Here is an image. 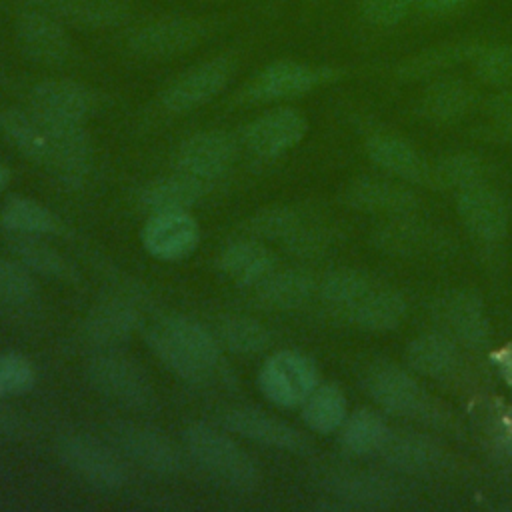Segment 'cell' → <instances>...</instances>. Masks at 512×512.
Here are the masks:
<instances>
[{"label": "cell", "instance_id": "cell-1", "mask_svg": "<svg viewBox=\"0 0 512 512\" xmlns=\"http://www.w3.org/2000/svg\"><path fill=\"white\" fill-rule=\"evenodd\" d=\"M146 342L156 358L182 382L208 384L222 364V346L198 320L170 314L148 332Z\"/></svg>", "mask_w": 512, "mask_h": 512}, {"label": "cell", "instance_id": "cell-2", "mask_svg": "<svg viewBox=\"0 0 512 512\" xmlns=\"http://www.w3.org/2000/svg\"><path fill=\"white\" fill-rule=\"evenodd\" d=\"M186 456L218 486L234 492H252L260 480L254 458L216 426L196 422L182 432Z\"/></svg>", "mask_w": 512, "mask_h": 512}, {"label": "cell", "instance_id": "cell-3", "mask_svg": "<svg viewBox=\"0 0 512 512\" xmlns=\"http://www.w3.org/2000/svg\"><path fill=\"white\" fill-rule=\"evenodd\" d=\"M84 374L92 390L122 408L144 412L156 404V390L146 370L114 348L92 354L84 364Z\"/></svg>", "mask_w": 512, "mask_h": 512}, {"label": "cell", "instance_id": "cell-4", "mask_svg": "<svg viewBox=\"0 0 512 512\" xmlns=\"http://www.w3.org/2000/svg\"><path fill=\"white\" fill-rule=\"evenodd\" d=\"M340 70L328 64H310L300 60H274L258 70L248 84L236 94V102L242 104H266L304 96L318 86L334 82Z\"/></svg>", "mask_w": 512, "mask_h": 512}, {"label": "cell", "instance_id": "cell-5", "mask_svg": "<svg viewBox=\"0 0 512 512\" xmlns=\"http://www.w3.org/2000/svg\"><path fill=\"white\" fill-rule=\"evenodd\" d=\"M60 462L98 492H116L128 480L122 454L86 432H64L54 442Z\"/></svg>", "mask_w": 512, "mask_h": 512}, {"label": "cell", "instance_id": "cell-6", "mask_svg": "<svg viewBox=\"0 0 512 512\" xmlns=\"http://www.w3.org/2000/svg\"><path fill=\"white\" fill-rule=\"evenodd\" d=\"M210 34V24L192 14H164L146 20L126 38L128 50L144 60H168L198 48Z\"/></svg>", "mask_w": 512, "mask_h": 512}, {"label": "cell", "instance_id": "cell-7", "mask_svg": "<svg viewBox=\"0 0 512 512\" xmlns=\"http://www.w3.org/2000/svg\"><path fill=\"white\" fill-rule=\"evenodd\" d=\"M236 68L238 58L232 52H220L192 64L164 88L162 106L174 114H184L212 102L228 88Z\"/></svg>", "mask_w": 512, "mask_h": 512}, {"label": "cell", "instance_id": "cell-8", "mask_svg": "<svg viewBox=\"0 0 512 512\" xmlns=\"http://www.w3.org/2000/svg\"><path fill=\"white\" fill-rule=\"evenodd\" d=\"M112 446L138 468L158 474L176 476L184 470V454L162 430L142 422H114L110 426Z\"/></svg>", "mask_w": 512, "mask_h": 512}, {"label": "cell", "instance_id": "cell-9", "mask_svg": "<svg viewBox=\"0 0 512 512\" xmlns=\"http://www.w3.org/2000/svg\"><path fill=\"white\" fill-rule=\"evenodd\" d=\"M38 118L42 128V152L38 166H44L62 182H80L92 162V140L88 130L78 122L52 120L42 114H38Z\"/></svg>", "mask_w": 512, "mask_h": 512}, {"label": "cell", "instance_id": "cell-10", "mask_svg": "<svg viewBox=\"0 0 512 512\" xmlns=\"http://www.w3.org/2000/svg\"><path fill=\"white\" fill-rule=\"evenodd\" d=\"M318 386V370L314 362L296 350H278L270 354L258 372V388L262 396L280 406L296 408Z\"/></svg>", "mask_w": 512, "mask_h": 512}, {"label": "cell", "instance_id": "cell-11", "mask_svg": "<svg viewBox=\"0 0 512 512\" xmlns=\"http://www.w3.org/2000/svg\"><path fill=\"white\" fill-rule=\"evenodd\" d=\"M14 40L20 54L40 66H60L72 56L66 26L44 10L22 6L14 22Z\"/></svg>", "mask_w": 512, "mask_h": 512}, {"label": "cell", "instance_id": "cell-12", "mask_svg": "<svg viewBox=\"0 0 512 512\" xmlns=\"http://www.w3.org/2000/svg\"><path fill=\"white\" fill-rule=\"evenodd\" d=\"M218 422L224 430L268 448L286 452H306L310 448L308 438L298 428L254 406L226 408L220 412Z\"/></svg>", "mask_w": 512, "mask_h": 512}, {"label": "cell", "instance_id": "cell-13", "mask_svg": "<svg viewBox=\"0 0 512 512\" xmlns=\"http://www.w3.org/2000/svg\"><path fill=\"white\" fill-rule=\"evenodd\" d=\"M308 130L304 114L290 106L270 108L252 118L242 130V144L260 158H276L294 148Z\"/></svg>", "mask_w": 512, "mask_h": 512}, {"label": "cell", "instance_id": "cell-14", "mask_svg": "<svg viewBox=\"0 0 512 512\" xmlns=\"http://www.w3.org/2000/svg\"><path fill=\"white\" fill-rule=\"evenodd\" d=\"M140 240L152 258L176 262L196 250L200 242V226L190 210L156 212L148 214Z\"/></svg>", "mask_w": 512, "mask_h": 512}, {"label": "cell", "instance_id": "cell-15", "mask_svg": "<svg viewBox=\"0 0 512 512\" xmlns=\"http://www.w3.org/2000/svg\"><path fill=\"white\" fill-rule=\"evenodd\" d=\"M30 108L46 118L84 124L98 108L96 92L72 78H48L30 92Z\"/></svg>", "mask_w": 512, "mask_h": 512}, {"label": "cell", "instance_id": "cell-16", "mask_svg": "<svg viewBox=\"0 0 512 512\" xmlns=\"http://www.w3.org/2000/svg\"><path fill=\"white\" fill-rule=\"evenodd\" d=\"M236 158V140L226 130H200L180 142L176 170L212 182L222 176Z\"/></svg>", "mask_w": 512, "mask_h": 512}, {"label": "cell", "instance_id": "cell-17", "mask_svg": "<svg viewBox=\"0 0 512 512\" xmlns=\"http://www.w3.org/2000/svg\"><path fill=\"white\" fill-rule=\"evenodd\" d=\"M22 6L44 10L64 26L80 30L120 28L134 14L132 0H22Z\"/></svg>", "mask_w": 512, "mask_h": 512}, {"label": "cell", "instance_id": "cell-18", "mask_svg": "<svg viewBox=\"0 0 512 512\" xmlns=\"http://www.w3.org/2000/svg\"><path fill=\"white\" fill-rule=\"evenodd\" d=\"M456 208L470 232L482 240H500L508 228V204L504 196L484 182L458 190Z\"/></svg>", "mask_w": 512, "mask_h": 512}, {"label": "cell", "instance_id": "cell-19", "mask_svg": "<svg viewBox=\"0 0 512 512\" xmlns=\"http://www.w3.org/2000/svg\"><path fill=\"white\" fill-rule=\"evenodd\" d=\"M140 326L138 308L124 298H108L96 304L82 324V336L98 350L124 344Z\"/></svg>", "mask_w": 512, "mask_h": 512}, {"label": "cell", "instance_id": "cell-20", "mask_svg": "<svg viewBox=\"0 0 512 512\" xmlns=\"http://www.w3.org/2000/svg\"><path fill=\"white\" fill-rule=\"evenodd\" d=\"M210 186L212 182L208 180L176 170L170 176H160L142 186L138 192V204L148 214L190 210L208 194Z\"/></svg>", "mask_w": 512, "mask_h": 512}, {"label": "cell", "instance_id": "cell-21", "mask_svg": "<svg viewBox=\"0 0 512 512\" xmlns=\"http://www.w3.org/2000/svg\"><path fill=\"white\" fill-rule=\"evenodd\" d=\"M366 152L374 164L402 180L424 184L432 176V168L422 154L400 136L374 134L366 142Z\"/></svg>", "mask_w": 512, "mask_h": 512}, {"label": "cell", "instance_id": "cell-22", "mask_svg": "<svg viewBox=\"0 0 512 512\" xmlns=\"http://www.w3.org/2000/svg\"><path fill=\"white\" fill-rule=\"evenodd\" d=\"M344 200L364 212L406 214L418 206V196L394 182L376 178H358L344 190Z\"/></svg>", "mask_w": 512, "mask_h": 512}, {"label": "cell", "instance_id": "cell-23", "mask_svg": "<svg viewBox=\"0 0 512 512\" xmlns=\"http://www.w3.org/2000/svg\"><path fill=\"white\" fill-rule=\"evenodd\" d=\"M256 300L268 310L302 308L314 294V278L298 268L270 270L258 284L252 286Z\"/></svg>", "mask_w": 512, "mask_h": 512}, {"label": "cell", "instance_id": "cell-24", "mask_svg": "<svg viewBox=\"0 0 512 512\" xmlns=\"http://www.w3.org/2000/svg\"><path fill=\"white\" fill-rule=\"evenodd\" d=\"M218 266L226 278L240 286L258 284L276 268L274 254L258 238L230 242L218 256Z\"/></svg>", "mask_w": 512, "mask_h": 512}, {"label": "cell", "instance_id": "cell-25", "mask_svg": "<svg viewBox=\"0 0 512 512\" xmlns=\"http://www.w3.org/2000/svg\"><path fill=\"white\" fill-rule=\"evenodd\" d=\"M366 390L380 406L396 414H414L424 402L416 380L394 366L374 368L366 378Z\"/></svg>", "mask_w": 512, "mask_h": 512}, {"label": "cell", "instance_id": "cell-26", "mask_svg": "<svg viewBox=\"0 0 512 512\" xmlns=\"http://www.w3.org/2000/svg\"><path fill=\"white\" fill-rule=\"evenodd\" d=\"M484 42L480 40H458V42H444L438 46H430L408 60H404L396 74L404 80H418L434 76L450 66L472 62L474 56L480 52Z\"/></svg>", "mask_w": 512, "mask_h": 512}, {"label": "cell", "instance_id": "cell-27", "mask_svg": "<svg viewBox=\"0 0 512 512\" xmlns=\"http://www.w3.org/2000/svg\"><path fill=\"white\" fill-rule=\"evenodd\" d=\"M476 90L456 78H444L430 84L420 100V112L436 122H454L464 118L476 106Z\"/></svg>", "mask_w": 512, "mask_h": 512}, {"label": "cell", "instance_id": "cell-28", "mask_svg": "<svg viewBox=\"0 0 512 512\" xmlns=\"http://www.w3.org/2000/svg\"><path fill=\"white\" fill-rule=\"evenodd\" d=\"M444 320L454 336L470 346L478 348L488 338V320L482 302L468 292H456L444 302Z\"/></svg>", "mask_w": 512, "mask_h": 512}, {"label": "cell", "instance_id": "cell-29", "mask_svg": "<svg viewBox=\"0 0 512 512\" xmlns=\"http://www.w3.org/2000/svg\"><path fill=\"white\" fill-rule=\"evenodd\" d=\"M0 222L10 234L26 236L56 234L62 226L50 208L26 196H14L6 200L0 212Z\"/></svg>", "mask_w": 512, "mask_h": 512}, {"label": "cell", "instance_id": "cell-30", "mask_svg": "<svg viewBox=\"0 0 512 512\" xmlns=\"http://www.w3.org/2000/svg\"><path fill=\"white\" fill-rule=\"evenodd\" d=\"M406 304L394 290H370L350 312L348 320L366 330H388L402 322Z\"/></svg>", "mask_w": 512, "mask_h": 512}, {"label": "cell", "instance_id": "cell-31", "mask_svg": "<svg viewBox=\"0 0 512 512\" xmlns=\"http://www.w3.org/2000/svg\"><path fill=\"white\" fill-rule=\"evenodd\" d=\"M300 414L306 426L314 432L328 434L346 420V396L336 384H318L300 404Z\"/></svg>", "mask_w": 512, "mask_h": 512}, {"label": "cell", "instance_id": "cell-32", "mask_svg": "<svg viewBox=\"0 0 512 512\" xmlns=\"http://www.w3.org/2000/svg\"><path fill=\"white\" fill-rule=\"evenodd\" d=\"M216 338L222 348L238 356H256L268 350L270 330L250 316H226L218 322Z\"/></svg>", "mask_w": 512, "mask_h": 512}, {"label": "cell", "instance_id": "cell-33", "mask_svg": "<svg viewBox=\"0 0 512 512\" xmlns=\"http://www.w3.org/2000/svg\"><path fill=\"white\" fill-rule=\"evenodd\" d=\"M40 238L42 236L14 234L12 250L16 258L34 274L54 278V280H70L74 276L70 262L56 248H52Z\"/></svg>", "mask_w": 512, "mask_h": 512}, {"label": "cell", "instance_id": "cell-34", "mask_svg": "<svg viewBox=\"0 0 512 512\" xmlns=\"http://www.w3.org/2000/svg\"><path fill=\"white\" fill-rule=\"evenodd\" d=\"M388 436L386 422L366 408L346 416L340 426V442L352 454H372L382 450Z\"/></svg>", "mask_w": 512, "mask_h": 512}, {"label": "cell", "instance_id": "cell-35", "mask_svg": "<svg viewBox=\"0 0 512 512\" xmlns=\"http://www.w3.org/2000/svg\"><path fill=\"white\" fill-rule=\"evenodd\" d=\"M406 360L410 368L424 376H442L454 368L458 356L452 340L446 336L424 334L408 346Z\"/></svg>", "mask_w": 512, "mask_h": 512}, {"label": "cell", "instance_id": "cell-36", "mask_svg": "<svg viewBox=\"0 0 512 512\" xmlns=\"http://www.w3.org/2000/svg\"><path fill=\"white\" fill-rule=\"evenodd\" d=\"M372 290L366 276L354 270H334L320 282V296L342 316H348V312Z\"/></svg>", "mask_w": 512, "mask_h": 512}, {"label": "cell", "instance_id": "cell-37", "mask_svg": "<svg viewBox=\"0 0 512 512\" xmlns=\"http://www.w3.org/2000/svg\"><path fill=\"white\" fill-rule=\"evenodd\" d=\"M304 220L288 206H266L252 214L246 222V230L258 240H276L288 244L302 228Z\"/></svg>", "mask_w": 512, "mask_h": 512}, {"label": "cell", "instance_id": "cell-38", "mask_svg": "<svg viewBox=\"0 0 512 512\" xmlns=\"http://www.w3.org/2000/svg\"><path fill=\"white\" fill-rule=\"evenodd\" d=\"M382 452L392 466L408 472L430 468L440 454L430 440L422 436H412V434H402V436L390 434L386 444L382 446Z\"/></svg>", "mask_w": 512, "mask_h": 512}, {"label": "cell", "instance_id": "cell-39", "mask_svg": "<svg viewBox=\"0 0 512 512\" xmlns=\"http://www.w3.org/2000/svg\"><path fill=\"white\" fill-rule=\"evenodd\" d=\"M484 164L482 158L470 152H458L442 158L434 168L430 180L444 188H468L472 184L482 182Z\"/></svg>", "mask_w": 512, "mask_h": 512}, {"label": "cell", "instance_id": "cell-40", "mask_svg": "<svg viewBox=\"0 0 512 512\" xmlns=\"http://www.w3.org/2000/svg\"><path fill=\"white\" fill-rule=\"evenodd\" d=\"M476 78L494 88L512 86V46L510 44H484L472 60Z\"/></svg>", "mask_w": 512, "mask_h": 512}, {"label": "cell", "instance_id": "cell-41", "mask_svg": "<svg viewBox=\"0 0 512 512\" xmlns=\"http://www.w3.org/2000/svg\"><path fill=\"white\" fill-rule=\"evenodd\" d=\"M432 242H434V236L426 228L410 222H394L376 234V244L382 250L390 254H402V256L422 254L426 250H432Z\"/></svg>", "mask_w": 512, "mask_h": 512}, {"label": "cell", "instance_id": "cell-42", "mask_svg": "<svg viewBox=\"0 0 512 512\" xmlns=\"http://www.w3.org/2000/svg\"><path fill=\"white\" fill-rule=\"evenodd\" d=\"M36 294V278L20 260H0V304L16 306Z\"/></svg>", "mask_w": 512, "mask_h": 512}, {"label": "cell", "instance_id": "cell-43", "mask_svg": "<svg viewBox=\"0 0 512 512\" xmlns=\"http://www.w3.org/2000/svg\"><path fill=\"white\" fill-rule=\"evenodd\" d=\"M36 372L32 362L14 350L0 354V384L4 388V394L18 396L26 394L34 388Z\"/></svg>", "mask_w": 512, "mask_h": 512}, {"label": "cell", "instance_id": "cell-44", "mask_svg": "<svg viewBox=\"0 0 512 512\" xmlns=\"http://www.w3.org/2000/svg\"><path fill=\"white\" fill-rule=\"evenodd\" d=\"M358 8L370 26L392 28L416 8V0H358Z\"/></svg>", "mask_w": 512, "mask_h": 512}, {"label": "cell", "instance_id": "cell-45", "mask_svg": "<svg viewBox=\"0 0 512 512\" xmlns=\"http://www.w3.org/2000/svg\"><path fill=\"white\" fill-rule=\"evenodd\" d=\"M484 108L494 120H512V88L490 96Z\"/></svg>", "mask_w": 512, "mask_h": 512}, {"label": "cell", "instance_id": "cell-46", "mask_svg": "<svg viewBox=\"0 0 512 512\" xmlns=\"http://www.w3.org/2000/svg\"><path fill=\"white\" fill-rule=\"evenodd\" d=\"M468 0H416V10L428 16H442L462 8Z\"/></svg>", "mask_w": 512, "mask_h": 512}, {"label": "cell", "instance_id": "cell-47", "mask_svg": "<svg viewBox=\"0 0 512 512\" xmlns=\"http://www.w3.org/2000/svg\"><path fill=\"white\" fill-rule=\"evenodd\" d=\"M498 362V368H500V374L502 378L506 380V384L512 388V344L504 346L496 358Z\"/></svg>", "mask_w": 512, "mask_h": 512}, {"label": "cell", "instance_id": "cell-48", "mask_svg": "<svg viewBox=\"0 0 512 512\" xmlns=\"http://www.w3.org/2000/svg\"><path fill=\"white\" fill-rule=\"evenodd\" d=\"M10 178H12L10 168H8L6 164H2V162H0V192L10 184Z\"/></svg>", "mask_w": 512, "mask_h": 512}, {"label": "cell", "instance_id": "cell-49", "mask_svg": "<svg viewBox=\"0 0 512 512\" xmlns=\"http://www.w3.org/2000/svg\"><path fill=\"white\" fill-rule=\"evenodd\" d=\"M2 396H6V394H4V388H2V384H0V398H2Z\"/></svg>", "mask_w": 512, "mask_h": 512}]
</instances>
